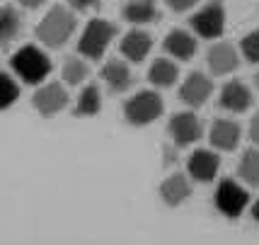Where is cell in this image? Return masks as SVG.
<instances>
[{"mask_svg": "<svg viewBox=\"0 0 259 245\" xmlns=\"http://www.w3.org/2000/svg\"><path fill=\"white\" fill-rule=\"evenodd\" d=\"M102 80H104V85L109 88L112 95H121L126 90L134 85V76H131V68L126 61L121 58H109L104 66H102Z\"/></svg>", "mask_w": 259, "mask_h": 245, "instance_id": "obj_12", "label": "cell"}, {"mask_svg": "<svg viewBox=\"0 0 259 245\" xmlns=\"http://www.w3.org/2000/svg\"><path fill=\"white\" fill-rule=\"evenodd\" d=\"M61 76L66 80L68 85H80L82 80L90 76V66L80 58V56H70L63 61V71H61Z\"/></svg>", "mask_w": 259, "mask_h": 245, "instance_id": "obj_23", "label": "cell"}, {"mask_svg": "<svg viewBox=\"0 0 259 245\" xmlns=\"http://www.w3.org/2000/svg\"><path fill=\"white\" fill-rule=\"evenodd\" d=\"M194 34L201 39H218L226 32V3L223 0H208L189 17Z\"/></svg>", "mask_w": 259, "mask_h": 245, "instance_id": "obj_5", "label": "cell"}, {"mask_svg": "<svg viewBox=\"0 0 259 245\" xmlns=\"http://www.w3.org/2000/svg\"><path fill=\"white\" fill-rule=\"evenodd\" d=\"M218 104L221 110L233 112V114H242L252 107V92L242 80H228L226 85L221 88L218 95Z\"/></svg>", "mask_w": 259, "mask_h": 245, "instance_id": "obj_10", "label": "cell"}, {"mask_svg": "<svg viewBox=\"0 0 259 245\" xmlns=\"http://www.w3.org/2000/svg\"><path fill=\"white\" fill-rule=\"evenodd\" d=\"M20 34H22V15L12 5H0V49H8Z\"/></svg>", "mask_w": 259, "mask_h": 245, "instance_id": "obj_19", "label": "cell"}, {"mask_svg": "<svg viewBox=\"0 0 259 245\" xmlns=\"http://www.w3.org/2000/svg\"><path fill=\"white\" fill-rule=\"evenodd\" d=\"M213 204L226 219H240L249 204V194L247 190H242L237 185L235 180L226 178L218 182V190L213 194Z\"/></svg>", "mask_w": 259, "mask_h": 245, "instance_id": "obj_6", "label": "cell"}, {"mask_svg": "<svg viewBox=\"0 0 259 245\" xmlns=\"http://www.w3.org/2000/svg\"><path fill=\"white\" fill-rule=\"evenodd\" d=\"M167 131L172 136V144L177 148H187L203 136V124L194 112H177V114L169 117Z\"/></svg>", "mask_w": 259, "mask_h": 245, "instance_id": "obj_7", "label": "cell"}, {"mask_svg": "<svg viewBox=\"0 0 259 245\" xmlns=\"http://www.w3.org/2000/svg\"><path fill=\"white\" fill-rule=\"evenodd\" d=\"M32 104L41 117L51 119V117H56L58 112L68 104V92L61 83H46V85L36 88V92H34V97H32Z\"/></svg>", "mask_w": 259, "mask_h": 245, "instance_id": "obj_9", "label": "cell"}, {"mask_svg": "<svg viewBox=\"0 0 259 245\" xmlns=\"http://www.w3.org/2000/svg\"><path fill=\"white\" fill-rule=\"evenodd\" d=\"M257 88H259V76H257Z\"/></svg>", "mask_w": 259, "mask_h": 245, "instance_id": "obj_31", "label": "cell"}, {"mask_svg": "<svg viewBox=\"0 0 259 245\" xmlns=\"http://www.w3.org/2000/svg\"><path fill=\"white\" fill-rule=\"evenodd\" d=\"M167 3V8L169 10H175V12H187V10H192L194 5L199 3V0H165Z\"/></svg>", "mask_w": 259, "mask_h": 245, "instance_id": "obj_27", "label": "cell"}, {"mask_svg": "<svg viewBox=\"0 0 259 245\" xmlns=\"http://www.w3.org/2000/svg\"><path fill=\"white\" fill-rule=\"evenodd\" d=\"M116 34H119V29L114 22L104 20V17H92L78 39V54L82 58H90V61H100Z\"/></svg>", "mask_w": 259, "mask_h": 245, "instance_id": "obj_3", "label": "cell"}, {"mask_svg": "<svg viewBox=\"0 0 259 245\" xmlns=\"http://www.w3.org/2000/svg\"><path fill=\"white\" fill-rule=\"evenodd\" d=\"M206 61H208V68H211L213 76H228V73H233L240 66L237 49L233 44H228V42H218V44L211 46Z\"/></svg>", "mask_w": 259, "mask_h": 245, "instance_id": "obj_14", "label": "cell"}, {"mask_svg": "<svg viewBox=\"0 0 259 245\" xmlns=\"http://www.w3.org/2000/svg\"><path fill=\"white\" fill-rule=\"evenodd\" d=\"M211 95H213V80L201 71H192L180 85V100L187 107H194V110L203 107Z\"/></svg>", "mask_w": 259, "mask_h": 245, "instance_id": "obj_8", "label": "cell"}, {"mask_svg": "<svg viewBox=\"0 0 259 245\" xmlns=\"http://www.w3.org/2000/svg\"><path fill=\"white\" fill-rule=\"evenodd\" d=\"M121 17L131 24H150L160 20L158 0H128L121 8Z\"/></svg>", "mask_w": 259, "mask_h": 245, "instance_id": "obj_17", "label": "cell"}, {"mask_svg": "<svg viewBox=\"0 0 259 245\" xmlns=\"http://www.w3.org/2000/svg\"><path fill=\"white\" fill-rule=\"evenodd\" d=\"M252 219H254V221L259 223V199L254 201V204H252Z\"/></svg>", "mask_w": 259, "mask_h": 245, "instance_id": "obj_30", "label": "cell"}, {"mask_svg": "<svg viewBox=\"0 0 259 245\" xmlns=\"http://www.w3.org/2000/svg\"><path fill=\"white\" fill-rule=\"evenodd\" d=\"M10 68L17 78L27 83V85H41L49 73H51V58L34 44H24L22 49H17L10 58Z\"/></svg>", "mask_w": 259, "mask_h": 245, "instance_id": "obj_2", "label": "cell"}, {"mask_svg": "<svg viewBox=\"0 0 259 245\" xmlns=\"http://www.w3.org/2000/svg\"><path fill=\"white\" fill-rule=\"evenodd\" d=\"M237 175L242 182H247L249 187H259V151L249 148L242 153L240 165H237Z\"/></svg>", "mask_w": 259, "mask_h": 245, "instance_id": "obj_22", "label": "cell"}, {"mask_svg": "<svg viewBox=\"0 0 259 245\" xmlns=\"http://www.w3.org/2000/svg\"><path fill=\"white\" fill-rule=\"evenodd\" d=\"M192 197V185L189 180L184 178L182 172H175L169 175L162 185H160V199L165 201L167 206H180Z\"/></svg>", "mask_w": 259, "mask_h": 245, "instance_id": "obj_18", "label": "cell"}, {"mask_svg": "<svg viewBox=\"0 0 259 245\" xmlns=\"http://www.w3.org/2000/svg\"><path fill=\"white\" fill-rule=\"evenodd\" d=\"M249 138H252V144L259 146V114H254L249 122Z\"/></svg>", "mask_w": 259, "mask_h": 245, "instance_id": "obj_28", "label": "cell"}, {"mask_svg": "<svg viewBox=\"0 0 259 245\" xmlns=\"http://www.w3.org/2000/svg\"><path fill=\"white\" fill-rule=\"evenodd\" d=\"M240 54L245 56L247 63H259V29L247 32L240 42Z\"/></svg>", "mask_w": 259, "mask_h": 245, "instance_id": "obj_25", "label": "cell"}, {"mask_svg": "<svg viewBox=\"0 0 259 245\" xmlns=\"http://www.w3.org/2000/svg\"><path fill=\"white\" fill-rule=\"evenodd\" d=\"M153 49V37L143 29H131V32L124 34L121 44H119V51L128 63H143Z\"/></svg>", "mask_w": 259, "mask_h": 245, "instance_id": "obj_13", "label": "cell"}, {"mask_svg": "<svg viewBox=\"0 0 259 245\" xmlns=\"http://www.w3.org/2000/svg\"><path fill=\"white\" fill-rule=\"evenodd\" d=\"M68 5L78 12H90V10H97V8H100L102 0H68Z\"/></svg>", "mask_w": 259, "mask_h": 245, "instance_id": "obj_26", "label": "cell"}, {"mask_svg": "<svg viewBox=\"0 0 259 245\" xmlns=\"http://www.w3.org/2000/svg\"><path fill=\"white\" fill-rule=\"evenodd\" d=\"M208 138H211V146L218 148V151H235L240 138H242V129L233 119H215L211 124Z\"/></svg>", "mask_w": 259, "mask_h": 245, "instance_id": "obj_16", "label": "cell"}, {"mask_svg": "<svg viewBox=\"0 0 259 245\" xmlns=\"http://www.w3.org/2000/svg\"><path fill=\"white\" fill-rule=\"evenodd\" d=\"M177 78H180V68L172 58H155L150 71H148V80L160 90L172 88L177 83Z\"/></svg>", "mask_w": 259, "mask_h": 245, "instance_id": "obj_20", "label": "cell"}, {"mask_svg": "<svg viewBox=\"0 0 259 245\" xmlns=\"http://www.w3.org/2000/svg\"><path fill=\"white\" fill-rule=\"evenodd\" d=\"M102 110V95L97 85H85L82 92L78 95V102H75V110L73 114L75 117H97Z\"/></svg>", "mask_w": 259, "mask_h": 245, "instance_id": "obj_21", "label": "cell"}, {"mask_svg": "<svg viewBox=\"0 0 259 245\" xmlns=\"http://www.w3.org/2000/svg\"><path fill=\"white\" fill-rule=\"evenodd\" d=\"M17 100H20V85L15 83L12 76L0 71V112L12 107Z\"/></svg>", "mask_w": 259, "mask_h": 245, "instance_id": "obj_24", "label": "cell"}, {"mask_svg": "<svg viewBox=\"0 0 259 245\" xmlns=\"http://www.w3.org/2000/svg\"><path fill=\"white\" fill-rule=\"evenodd\" d=\"M20 5H22L24 10H36V8H41L46 0H17Z\"/></svg>", "mask_w": 259, "mask_h": 245, "instance_id": "obj_29", "label": "cell"}, {"mask_svg": "<svg viewBox=\"0 0 259 245\" xmlns=\"http://www.w3.org/2000/svg\"><path fill=\"white\" fill-rule=\"evenodd\" d=\"M165 112L162 95L155 90H141L124 102V119L131 126H148Z\"/></svg>", "mask_w": 259, "mask_h": 245, "instance_id": "obj_4", "label": "cell"}, {"mask_svg": "<svg viewBox=\"0 0 259 245\" xmlns=\"http://www.w3.org/2000/svg\"><path fill=\"white\" fill-rule=\"evenodd\" d=\"M196 37L189 32H184V29H172V32L165 37V42H162V49H165V54L169 58H175V61H192L194 54H196Z\"/></svg>", "mask_w": 259, "mask_h": 245, "instance_id": "obj_15", "label": "cell"}, {"mask_svg": "<svg viewBox=\"0 0 259 245\" xmlns=\"http://www.w3.org/2000/svg\"><path fill=\"white\" fill-rule=\"evenodd\" d=\"M75 27H78V20L75 15L63 8V5H54L51 10L41 17V22L36 24V39L41 42L49 49H61V46L68 44V39L75 34Z\"/></svg>", "mask_w": 259, "mask_h": 245, "instance_id": "obj_1", "label": "cell"}, {"mask_svg": "<svg viewBox=\"0 0 259 245\" xmlns=\"http://www.w3.org/2000/svg\"><path fill=\"white\" fill-rule=\"evenodd\" d=\"M218 167H221V158L213 151H206V148H199L194 151L189 160H187V170L196 182H213L215 175H218Z\"/></svg>", "mask_w": 259, "mask_h": 245, "instance_id": "obj_11", "label": "cell"}]
</instances>
